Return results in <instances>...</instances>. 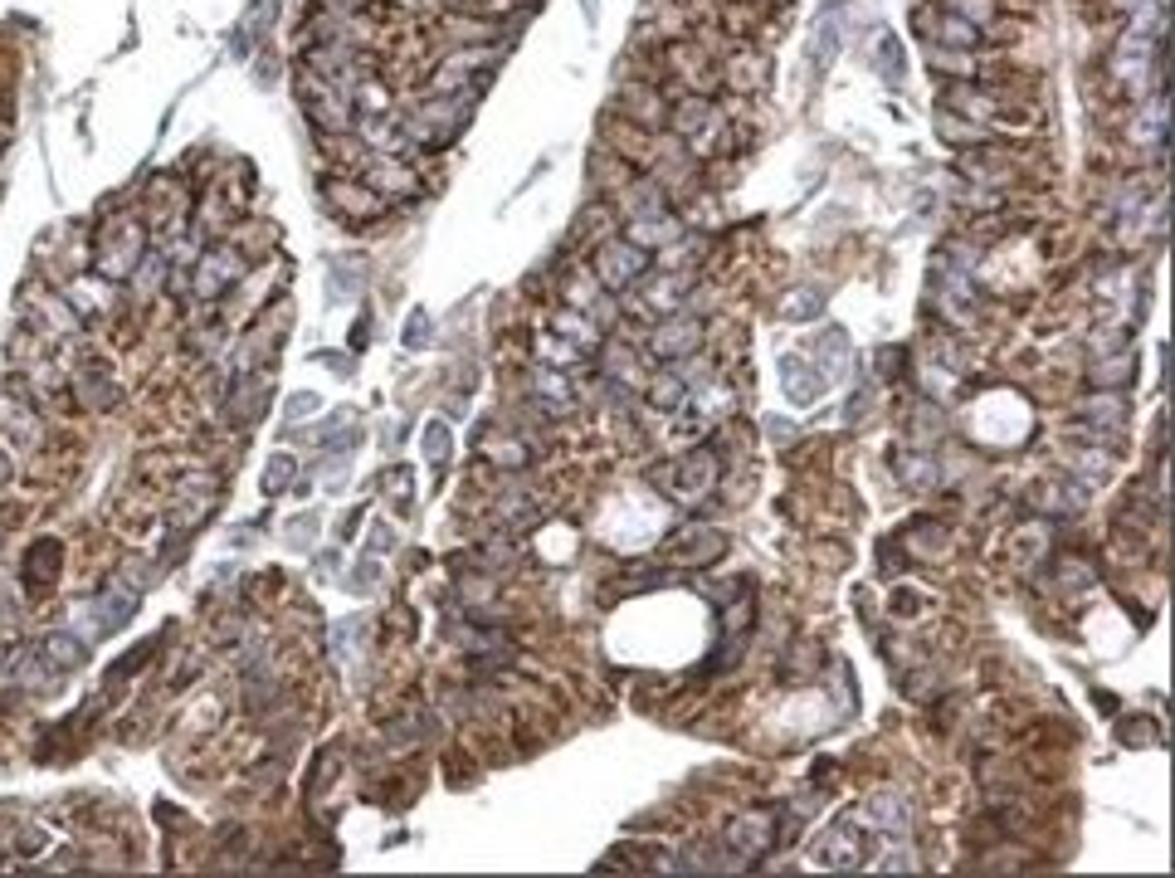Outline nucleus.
I'll return each instance as SVG.
<instances>
[{
	"mask_svg": "<svg viewBox=\"0 0 1175 878\" xmlns=\"http://www.w3.org/2000/svg\"><path fill=\"white\" fill-rule=\"evenodd\" d=\"M663 128H669V138H678V146H683L693 162L722 156L732 146V118L707 94H673Z\"/></svg>",
	"mask_w": 1175,
	"mask_h": 878,
	"instance_id": "1",
	"label": "nucleus"
},
{
	"mask_svg": "<svg viewBox=\"0 0 1175 878\" xmlns=\"http://www.w3.org/2000/svg\"><path fill=\"white\" fill-rule=\"evenodd\" d=\"M146 240H152V224H146L142 206H122L118 216H108L103 230H98V240H94V278H103V284H128L132 268H138L142 254H146Z\"/></svg>",
	"mask_w": 1175,
	"mask_h": 878,
	"instance_id": "2",
	"label": "nucleus"
},
{
	"mask_svg": "<svg viewBox=\"0 0 1175 878\" xmlns=\"http://www.w3.org/2000/svg\"><path fill=\"white\" fill-rule=\"evenodd\" d=\"M649 479H654V489H659L663 498L693 508V503H703L707 493L717 489L722 459H717V449H688V454H678V459H669V464H659Z\"/></svg>",
	"mask_w": 1175,
	"mask_h": 878,
	"instance_id": "3",
	"label": "nucleus"
},
{
	"mask_svg": "<svg viewBox=\"0 0 1175 878\" xmlns=\"http://www.w3.org/2000/svg\"><path fill=\"white\" fill-rule=\"evenodd\" d=\"M244 274H250L244 250H234L230 240H220V244H210V250H200V259L190 264V293H196L200 303H215L230 288H240Z\"/></svg>",
	"mask_w": 1175,
	"mask_h": 878,
	"instance_id": "4",
	"label": "nucleus"
},
{
	"mask_svg": "<svg viewBox=\"0 0 1175 878\" xmlns=\"http://www.w3.org/2000/svg\"><path fill=\"white\" fill-rule=\"evenodd\" d=\"M659 74H669L673 84H683L688 94H707L713 98V88L722 84V74L713 69V54H707L703 40H688L678 35L659 50Z\"/></svg>",
	"mask_w": 1175,
	"mask_h": 878,
	"instance_id": "5",
	"label": "nucleus"
},
{
	"mask_svg": "<svg viewBox=\"0 0 1175 878\" xmlns=\"http://www.w3.org/2000/svg\"><path fill=\"white\" fill-rule=\"evenodd\" d=\"M649 264H654L649 250H639V244H629L625 234H615V240L595 244L591 274L601 278L605 293H625V288H635V284H644V278H649Z\"/></svg>",
	"mask_w": 1175,
	"mask_h": 878,
	"instance_id": "6",
	"label": "nucleus"
},
{
	"mask_svg": "<svg viewBox=\"0 0 1175 878\" xmlns=\"http://www.w3.org/2000/svg\"><path fill=\"white\" fill-rule=\"evenodd\" d=\"M322 200H327V210H332L342 224H376L391 210L386 200H381L366 182H356V176H327V182H322Z\"/></svg>",
	"mask_w": 1175,
	"mask_h": 878,
	"instance_id": "7",
	"label": "nucleus"
},
{
	"mask_svg": "<svg viewBox=\"0 0 1175 878\" xmlns=\"http://www.w3.org/2000/svg\"><path fill=\"white\" fill-rule=\"evenodd\" d=\"M356 182H366L381 200H386V206H391V200H415L425 190L420 166L400 162V156H366V162H361V172H356Z\"/></svg>",
	"mask_w": 1175,
	"mask_h": 878,
	"instance_id": "8",
	"label": "nucleus"
},
{
	"mask_svg": "<svg viewBox=\"0 0 1175 878\" xmlns=\"http://www.w3.org/2000/svg\"><path fill=\"white\" fill-rule=\"evenodd\" d=\"M810 854H815L820 869H834V874L864 869V864H868V830L854 825V820H839V825H830L815 839V849H810Z\"/></svg>",
	"mask_w": 1175,
	"mask_h": 878,
	"instance_id": "9",
	"label": "nucleus"
},
{
	"mask_svg": "<svg viewBox=\"0 0 1175 878\" xmlns=\"http://www.w3.org/2000/svg\"><path fill=\"white\" fill-rule=\"evenodd\" d=\"M727 557V537L717 527H683L663 542V561L678 571H698V567H713V561Z\"/></svg>",
	"mask_w": 1175,
	"mask_h": 878,
	"instance_id": "10",
	"label": "nucleus"
},
{
	"mask_svg": "<svg viewBox=\"0 0 1175 878\" xmlns=\"http://www.w3.org/2000/svg\"><path fill=\"white\" fill-rule=\"evenodd\" d=\"M698 347H703V322L688 318V312L663 318L659 328L649 332V356L663 366H678V362H688V356H698Z\"/></svg>",
	"mask_w": 1175,
	"mask_h": 878,
	"instance_id": "11",
	"label": "nucleus"
},
{
	"mask_svg": "<svg viewBox=\"0 0 1175 878\" xmlns=\"http://www.w3.org/2000/svg\"><path fill=\"white\" fill-rule=\"evenodd\" d=\"M781 844V820L766 815V810H751V815H737L727 825V849L742 854V859H761Z\"/></svg>",
	"mask_w": 1175,
	"mask_h": 878,
	"instance_id": "12",
	"label": "nucleus"
},
{
	"mask_svg": "<svg viewBox=\"0 0 1175 878\" xmlns=\"http://www.w3.org/2000/svg\"><path fill=\"white\" fill-rule=\"evenodd\" d=\"M619 112H625V122H635V128H649L659 132L663 118H669V94H663V84H649V78H635V84L619 88Z\"/></svg>",
	"mask_w": 1175,
	"mask_h": 878,
	"instance_id": "13",
	"label": "nucleus"
},
{
	"mask_svg": "<svg viewBox=\"0 0 1175 878\" xmlns=\"http://www.w3.org/2000/svg\"><path fill=\"white\" fill-rule=\"evenodd\" d=\"M215 498H220V479L210 474V469H196V474L180 479L176 489V503H172V523L176 527H190V523H206Z\"/></svg>",
	"mask_w": 1175,
	"mask_h": 878,
	"instance_id": "14",
	"label": "nucleus"
},
{
	"mask_svg": "<svg viewBox=\"0 0 1175 878\" xmlns=\"http://www.w3.org/2000/svg\"><path fill=\"white\" fill-rule=\"evenodd\" d=\"M722 78H727L737 94H761V88L771 84V54L756 50L747 40H737V50H732L727 64H722Z\"/></svg>",
	"mask_w": 1175,
	"mask_h": 878,
	"instance_id": "15",
	"label": "nucleus"
},
{
	"mask_svg": "<svg viewBox=\"0 0 1175 878\" xmlns=\"http://www.w3.org/2000/svg\"><path fill=\"white\" fill-rule=\"evenodd\" d=\"M849 820L864 830H878V835H902L908 830V801L898 791H878L864 810H849Z\"/></svg>",
	"mask_w": 1175,
	"mask_h": 878,
	"instance_id": "16",
	"label": "nucleus"
},
{
	"mask_svg": "<svg viewBox=\"0 0 1175 878\" xmlns=\"http://www.w3.org/2000/svg\"><path fill=\"white\" fill-rule=\"evenodd\" d=\"M683 220L673 216V210H659V216H644V220H625V240L639 244V250H669V244L683 240Z\"/></svg>",
	"mask_w": 1175,
	"mask_h": 878,
	"instance_id": "17",
	"label": "nucleus"
},
{
	"mask_svg": "<svg viewBox=\"0 0 1175 878\" xmlns=\"http://www.w3.org/2000/svg\"><path fill=\"white\" fill-rule=\"evenodd\" d=\"M527 391H532V400L547 415H571L575 410V391H571V381H567V371L561 366H537L532 376H527Z\"/></svg>",
	"mask_w": 1175,
	"mask_h": 878,
	"instance_id": "18",
	"label": "nucleus"
},
{
	"mask_svg": "<svg viewBox=\"0 0 1175 878\" xmlns=\"http://www.w3.org/2000/svg\"><path fill=\"white\" fill-rule=\"evenodd\" d=\"M551 332L567 337V342H571L581 356H591V352H601V347H605V328L591 318V312H581V308H561V312H551Z\"/></svg>",
	"mask_w": 1175,
	"mask_h": 878,
	"instance_id": "19",
	"label": "nucleus"
},
{
	"mask_svg": "<svg viewBox=\"0 0 1175 878\" xmlns=\"http://www.w3.org/2000/svg\"><path fill=\"white\" fill-rule=\"evenodd\" d=\"M892 474H898L902 489L926 493L942 483V464H936L932 449H898V454H892Z\"/></svg>",
	"mask_w": 1175,
	"mask_h": 878,
	"instance_id": "20",
	"label": "nucleus"
},
{
	"mask_svg": "<svg viewBox=\"0 0 1175 878\" xmlns=\"http://www.w3.org/2000/svg\"><path fill=\"white\" fill-rule=\"evenodd\" d=\"M942 10H952L956 20H966L970 30H980V40L986 44H990V35H1000V25H1004L1000 0H942Z\"/></svg>",
	"mask_w": 1175,
	"mask_h": 878,
	"instance_id": "21",
	"label": "nucleus"
},
{
	"mask_svg": "<svg viewBox=\"0 0 1175 878\" xmlns=\"http://www.w3.org/2000/svg\"><path fill=\"white\" fill-rule=\"evenodd\" d=\"M264 400H268V376H264V371H250V376H240V391L230 396V420L234 425H254L259 415H264Z\"/></svg>",
	"mask_w": 1175,
	"mask_h": 878,
	"instance_id": "22",
	"label": "nucleus"
},
{
	"mask_svg": "<svg viewBox=\"0 0 1175 878\" xmlns=\"http://www.w3.org/2000/svg\"><path fill=\"white\" fill-rule=\"evenodd\" d=\"M74 391L88 410H112V405H118V381H112L108 366H84L74 376Z\"/></svg>",
	"mask_w": 1175,
	"mask_h": 878,
	"instance_id": "23",
	"label": "nucleus"
},
{
	"mask_svg": "<svg viewBox=\"0 0 1175 878\" xmlns=\"http://www.w3.org/2000/svg\"><path fill=\"white\" fill-rule=\"evenodd\" d=\"M619 234V210L610 206V200H591V206L581 210V220H575V240L581 244H605Z\"/></svg>",
	"mask_w": 1175,
	"mask_h": 878,
	"instance_id": "24",
	"label": "nucleus"
},
{
	"mask_svg": "<svg viewBox=\"0 0 1175 878\" xmlns=\"http://www.w3.org/2000/svg\"><path fill=\"white\" fill-rule=\"evenodd\" d=\"M635 182V166L625 162V156L615 152V146H601V152L591 156V186L595 190H605V196H615L619 186H629Z\"/></svg>",
	"mask_w": 1175,
	"mask_h": 878,
	"instance_id": "25",
	"label": "nucleus"
},
{
	"mask_svg": "<svg viewBox=\"0 0 1175 878\" xmlns=\"http://www.w3.org/2000/svg\"><path fill=\"white\" fill-rule=\"evenodd\" d=\"M781 386H786L790 405H810V400L820 396L824 376H820V371H810V366H805V356H781Z\"/></svg>",
	"mask_w": 1175,
	"mask_h": 878,
	"instance_id": "26",
	"label": "nucleus"
},
{
	"mask_svg": "<svg viewBox=\"0 0 1175 878\" xmlns=\"http://www.w3.org/2000/svg\"><path fill=\"white\" fill-rule=\"evenodd\" d=\"M132 615H138V591H128V585H108V591L94 601L98 629H118V625H128Z\"/></svg>",
	"mask_w": 1175,
	"mask_h": 878,
	"instance_id": "27",
	"label": "nucleus"
},
{
	"mask_svg": "<svg viewBox=\"0 0 1175 878\" xmlns=\"http://www.w3.org/2000/svg\"><path fill=\"white\" fill-rule=\"evenodd\" d=\"M810 362H815V371L824 381H834V376H844L849 371V337H844L839 328H830V332H820V342L810 347Z\"/></svg>",
	"mask_w": 1175,
	"mask_h": 878,
	"instance_id": "28",
	"label": "nucleus"
},
{
	"mask_svg": "<svg viewBox=\"0 0 1175 878\" xmlns=\"http://www.w3.org/2000/svg\"><path fill=\"white\" fill-rule=\"evenodd\" d=\"M59 567H64V547L54 542V537H44V542H35L25 557V581L35 585V591H44V585L59 581Z\"/></svg>",
	"mask_w": 1175,
	"mask_h": 878,
	"instance_id": "29",
	"label": "nucleus"
},
{
	"mask_svg": "<svg viewBox=\"0 0 1175 878\" xmlns=\"http://www.w3.org/2000/svg\"><path fill=\"white\" fill-rule=\"evenodd\" d=\"M644 396H649L654 410H678L693 391H688V376L683 371H663V376H649L644 381Z\"/></svg>",
	"mask_w": 1175,
	"mask_h": 878,
	"instance_id": "30",
	"label": "nucleus"
},
{
	"mask_svg": "<svg viewBox=\"0 0 1175 878\" xmlns=\"http://www.w3.org/2000/svg\"><path fill=\"white\" fill-rule=\"evenodd\" d=\"M1064 464L1073 469V479L1083 483V489H1098V483L1107 479V464H1112V454H1107V449H1078V445H1068L1064 449Z\"/></svg>",
	"mask_w": 1175,
	"mask_h": 878,
	"instance_id": "31",
	"label": "nucleus"
},
{
	"mask_svg": "<svg viewBox=\"0 0 1175 878\" xmlns=\"http://www.w3.org/2000/svg\"><path fill=\"white\" fill-rule=\"evenodd\" d=\"M1078 415H1083V420H1092V430H1117V425H1122V415H1127V405H1122V396H1117V391H1092V396L1078 405Z\"/></svg>",
	"mask_w": 1175,
	"mask_h": 878,
	"instance_id": "32",
	"label": "nucleus"
},
{
	"mask_svg": "<svg viewBox=\"0 0 1175 878\" xmlns=\"http://www.w3.org/2000/svg\"><path fill=\"white\" fill-rule=\"evenodd\" d=\"M683 293H688V278H678V274H654L649 284H644V298H639V308H649V312H678V303H683Z\"/></svg>",
	"mask_w": 1175,
	"mask_h": 878,
	"instance_id": "33",
	"label": "nucleus"
},
{
	"mask_svg": "<svg viewBox=\"0 0 1175 878\" xmlns=\"http://www.w3.org/2000/svg\"><path fill=\"white\" fill-rule=\"evenodd\" d=\"M936 132H942L946 142H956V146H986V142H996V132H990V128H980V122H970V118H956V112H936Z\"/></svg>",
	"mask_w": 1175,
	"mask_h": 878,
	"instance_id": "34",
	"label": "nucleus"
},
{
	"mask_svg": "<svg viewBox=\"0 0 1175 878\" xmlns=\"http://www.w3.org/2000/svg\"><path fill=\"white\" fill-rule=\"evenodd\" d=\"M44 655H50L54 669H78V663L88 659V645L78 635H69V629H54V635H44Z\"/></svg>",
	"mask_w": 1175,
	"mask_h": 878,
	"instance_id": "35",
	"label": "nucleus"
},
{
	"mask_svg": "<svg viewBox=\"0 0 1175 878\" xmlns=\"http://www.w3.org/2000/svg\"><path fill=\"white\" fill-rule=\"evenodd\" d=\"M605 371H610V381H625V386H635V391H644V381H649V371H644L639 352H629V347H610V352H605Z\"/></svg>",
	"mask_w": 1175,
	"mask_h": 878,
	"instance_id": "36",
	"label": "nucleus"
},
{
	"mask_svg": "<svg viewBox=\"0 0 1175 878\" xmlns=\"http://www.w3.org/2000/svg\"><path fill=\"white\" fill-rule=\"evenodd\" d=\"M902 542H908L912 551H918V557H942L952 537H946V527H942V523H932V517H922V523H912L908 533H902Z\"/></svg>",
	"mask_w": 1175,
	"mask_h": 878,
	"instance_id": "37",
	"label": "nucleus"
},
{
	"mask_svg": "<svg viewBox=\"0 0 1175 878\" xmlns=\"http://www.w3.org/2000/svg\"><path fill=\"white\" fill-rule=\"evenodd\" d=\"M820 308H824V298L815 288H790V293H781V303H776V312H781L786 322H805V318H815Z\"/></svg>",
	"mask_w": 1175,
	"mask_h": 878,
	"instance_id": "38",
	"label": "nucleus"
},
{
	"mask_svg": "<svg viewBox=\"0 0 1175 878\" xmlns=\"http://www.w3.org/2000/svg\"><path fill=\"white\" fill-rule=\"evenodd\" d=\"M420 449H425L429 469H444L449 459H454V435H449V425H444V420H429V425H425Z\"/></svg>",
	"mask_w": 1175,
	"mask_h": 878,
	"instance_id": "39",
	"label": "nucleus"
},
{
	"mask_svg": "<svg viewBox=\"0 0 1175 878\" xmlns=\"http://www.w3.org/2000/svg\"><path fill=\"white\" fill-rule=\"evenodd\" d=\"M1039 513H1078L1083 503V489H1064V483H1044V489L1034 493Z\"/></svg>",
	"mask_w": 1175,
	"mask_h": 878,
	"instance_id": "40",
	"label": "nucleus"
},
{
	"mask_svg": "<svg viewBox=\"0 0 1175 878\" xmlns=\"http://www.w3.org/2000/svg\"><path fill=\"white\" fill-rule=\"evenodd\" d=\"M381 493H386L395 508H410V503H415V474L405 464H391V474L381 479Z\"/></svg>",
	"mask_w": 1175,
	"mask_h": 878,
	"instance_id": "41",
	"label": "nucleus"
},
{
	"mask_svg": "<svg viewBox=\"0 0 1175 878\" xmlns=\"http://www.w3.org/2000/svg\"><path fill=\"white\" fill-rule=\"evenodd\" d=\"M537 352H541V362L547 366H575V362H585L581 352H575V347L567 342V337H557V332H541V342H537Z\"/></svg>",
	"mask_w": 1175,
	"mask_h": 878,
	"instance_id": "42",
	"label": "nucleus"
},
{
	"mask_svg": "<svg viewBox=\"0 0 1175 878\" xmlns=\"http://www.w3.org/2000/svg\"><path fill=\"white\" fill-rule=\"evenodd\" d=\"M488 459H493L498 469H527V464H532V449H527L523 439H493V445H488Z\"/></svg>",
	"mask_w": 1175,
	"mask_h": 878,
	"instance_id": "43",
	"label": "nucleus"
},
{
	"mask_svg": "<svg viewBox=\"0 0 1175 878\" xmlns=\"http://www.w3.org/2000/svg\"><path fill=\"white\" fill-rule=\"evenodd\" d=\"M0 420L10 425V435H15V439H25V445L35 439V415H30L25 405H15L10 396H0Z\"/></svg>",
	"mask_w": 1175,
	"mask_h": 878,
	"instance_id": "44",
	"label": "nucleus"
},
{
	"mask_svg": "<svg viewBox=\"0 0 1175 878\" xmlns=\"http://www.w3.org/2000/svg\"><path fill=\"white\" fill-rule=\"evenodd\" d=\"M810 655H820V649L815 645H795V649H790V655L781 659V679L786 683H805L810 673H815V663H805Z\"/></svg>",
	"mask_w": 1175,
	"mask_h": 878,
	"instance_id": "45",
	"label": "nucleus"
},
{
	"mask_svg": "<svg viewBox=\"0 0 1175 878\" xmlns=\"http://www.w3.org/2000/svg\"><path fill=\"white\" fill-rule=\"evenodd\" d=\"M293 469H298V459H293V454H274V459H268V469H264V493H284L288 483H293Z\"/></svg>",
	"mask_w": 1175,
	"mask_h": 878,
	"instance_id": "46",
	"label": "nucleus"
},
{
	"mask_svg": "<svg viewBox=\"0 0 1175 878\" xmlns=\"http://www.w3.org/2000/svg\"><path fill=\"white\" fill-rule=\"evenodd\" d=\"M912 435H918V449H926L932 439H942V415H936L932 405H918V410H912Z\"/></svg>",
	"mask_w": 1175,
	"mask_h": 878,
	"instance_id": "47",
	"label": "nucleus"
},
{
	"mask_svg": "<svg viewBox=\"0 0 1175 878\" xmlns=\"http://www.w3.org/2000/svg\"><path fill=\"white\" fill-rule=\"evenodd\" d=\"M44 663H50V655H44V649H30V655L20 659L15 679L25 683V689H50V679H44Z\"/></svg>",
	"mask_w": 1175,
	"mask_h": 878,
	"instance_id": "48",
	"label": "nucleus"
},
{
	"mask_svg": "<svg viewBox=\"0 0 1175 878\" xmlns=\"http://www.w3.org/2000/svg\"><path fill=\"white\" fill-rule=\"evenodd\" d=\"M1054 571H1058V581H1064L1068 591H1088L1092 585V567H1083V561H1073V557H1064Z\"/></svg>",
	"mask_w": 1175,
	"mask_h": 878,
	"instance_id": "49",
	"label": "nucleus"
},
{
	"mask_svg": "<svg viewBox=\"0 0 1175 878\" xmlns=\"http://www.w3.org/2000/svg\"><path fill=\"white\" fill-rule=\"evenodd\" d=\"M1044 542H1048V533L1039 523L1024 527V533H1020V561H1024V567H1034V561L1044 557Z\"/></svg>",
	"mask_w": 1175,
	"mask_h": 878,
	"instance_id": "50",
	"label": "nucleus"
},
{
	"mask_svg": "<svg viewBox=\"0 0 1175 878\" xmlns=\"http://www.w3.org/2000/svg\"><path fill=\"white\" fill-rule=\"evenodd\" d=\"M376 581H381V561H356V571L347 577V591L366 595V591H376Z\"/></svg>",
	"mask_w": 1175,
	"mask_h": 878,
	"instance_id": "51",
	"label": "nucleus"
},
{
	"mask_svg": "<svg viewBox=\"0 0 1175 878\" xmlns=\"http://www.w3.org/2000/svg\"><path fill=\"white\" fill-rule=\"evenodd\" d=\"M284 537H288L293 547L312 542V537H318V513H298V517H293V523L284 527Z\"/></svg>",
	"mask_w": 1175,
	"mask_h": 878,
	"instance_id": "52",
	"label": "nucleus"
},
{
	"mask_svg": "<svg viewBox=\"0 0 1175 878\" xmlns=\"http://www.w3.org/2000/svg\"><path fill=\"white\" fill-rule=\"evenodd\" d=\"M429 332H435V322H429V312H410V322H405V347H410V352H420Z\"/></svg>",
	"mask_w": 1175,
	"mask_h": 878,
	"instance_id": "53",
	"label": "nucleus"
},
{
	"mask_svg": "<svg viewBox=\"0 0 1175 878\" xmlns=\"http://www.w3.org/2000/svg\"><path fill=\"white\" fill-rule=\"evenodd\" d=\"M318 405H322V400H318V391H298V396H288L284 415H288V420H303V415H312Z\"/></svg>",
	"mask_w": 1175,
	"mask_h": 878,
	"instance_id": "54",
	"label": "nucleus"
},
{
	"mask_svg": "<svg viewBox=\"0 0 1175 878\" xmlns=\"http://www.w3.org/2000/svg\"><path fill=\"white\" fill-rule=\"evenodd\" d=\"M391 547H395V533H391L386 523H376V527H371V551H376V557H386Z\"/></svg>",
	"mask_w": 1175,
	"mask_h": 878,
	"instance_id": "55",
	"label": "nucleus"
},
{
	"mask_svg": "<svg viewBox=\"0 0 1175 878\" xmlns=\"http://www.w3.org/2000/svg\"><path fill=\"white\" fill-rule=\"evenodd\" d=\"M892 611H898V615H912V611H922V595H912V591H898V595H892Z\"/></svg>",
	"mask_w": 1175,
	"mask_h": 878,
	"instance_id": "56",
	"label": "nucleus"
},
{
	"mask_svg": "<svg viewBox=\"0 0 1175 878\" xmlns=\"http://www.w3.org/2000/svg\"><path fill=\"white\" fill-rule=\"evenodd\" d=\"M356 527H361V508H352V513L342 517V537H347V542H352V533H356Z\"/></svg>",
	"mask_w": 1175,
	"mask_h": 878,
	"instance_id": "57",
	"label": "nucleus"
},
{
	"mask_svg": "<svg viewBox=\"0 0 1175 878\" xmlns=\"http://www.w3.org/2000/svg\"><path fill=\"white\" fill-rule=\"evenodd\" d=\"M771 435H776V439H790V435H795V425H786V420H771Z\"/></svg>",
	"mask_w": 1175,
	"mask_h": 878,
	"instance_id": "58",
	"label": "nucleus"
},
{
	"mask_svg": "<svg viewBox=\"0 0 1175 878\" xmlns=\"http://www.w3.org/2000/svg\"><path fill=\"white\" fill-rule=\"evenodd\" d=\"M756 6H790V0H756Z\"/></svg>",
	"mask_w": 1175,
	"mask_h": 878,
	"instance_id": "59",
	"label": "nucleus"
}]
</instances>
